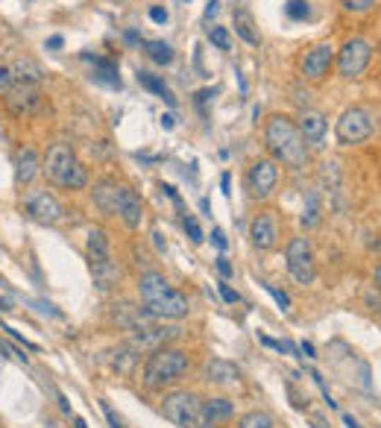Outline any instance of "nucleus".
Listing matches in <instances>:
<instances>
[{
    "label": "nucleus",
    "mask_w": 381,
    "mask_h": 428,
    "mask_svg": "<svg viewBox=\"0 0 381 428\" xmlns=\"http://www.w3.org/2000/svg\"><path fill=\"white\" fill-rule=\"evenodd\" d=\"M249 238H253V247L267 252L276 247V240H279V223H276V214L273 211H261L253 217L249 223Z\"/></svg>",
    "instance_id": "obj_12"
},
{
    "label": "nucleus",
    "mask_w": 381,
    "mask_h": 428,
    "mask_svg": "<svg viewBox=\"0 0 381 428\" xmlns=\"http://www.w3.org/2000/svg\"><path fill=\"white\" fill-rule=\"evenodd\" d=\"M144 53H147L155 65H170V62H173V47H170L167 42H159V38L144 42Z\"/></svg>",
    "instance_id": "obj_28"
},
{
    "label": "nucleus",
    "mask_w": 381,
    "mask_h": 428,
    "mask_svg": "<svg viewBox=\"0 0 381 428\" xmlns=\"http://www.w3.org/2000/svg\"><path fill=\"white\" fill-rule=\"evenodd\" d=\"M217 273H220L223 279H229V276H232V264H229L226 256H220V258H217Z\"/></svg>",
    "instance_id": "obj_41"
},
{
    "label": "nucleus",
    "mask_w": 381,
    "mask_h": 428,
    "mask_svg": "<svg viewBox=\"0 0 381 428\" xmlns=\"http://www.w3.org/2000/svg\"><path fill=\"white\" fill-rule=\"evenodd\" d=\"M373 135V117L366 109H358V106H352V109H346L344 115H340L337 120V141L340 144H364L366 138Z\"/></svg>",
    "instance_id": "obj_6"
},
{
    "label": "nucleus",
    "mask_w": 381,
    "mask_h": 428,
    "mask_svg": "<svg viewBox=\"0 0 381 428\" xmlns=\"http://www.w3.org/2000/svg\"><path fill=\"white\" fill-rule=\"evenodd\" d=\"M6 106H9V112L18 115V117L33 115L38 106H42V91L30 83H18L6 91Z\"/></svg>",
    "instance_id": "obj_13"
},
{
    "label": "nucleus",
    "mask_w": 381,
    "mask_h": 428,
    "mask_svg": "<svg viewBox=\"0 0 381 428\" xmlns=\"http://www.w3.org/2000/svg\"><path fill=\"white\" fill-rule=\"evenodd\" d=\"M24 208H27V214L33 220H38V223H56L59 217H62V206H59V199L50 194V191H44V188H33V191H27V197H24Z\"/></svg>",
    "instance_id": "obj_9"
},
{
    "label": "nucleus",
    "mask_w": 381,
    "mask_h": 428,
    "mask_svg": "<svg viewBox=\"0 0 381 428\" xmlns=\"http://www.w3.org/2000/svg\"><path fill=\"white\" fill-rule=\"evenodd\" d=\"M285 261H287V273H291L299 285H311L317 270H314V252H311V240L308 238H291V244L285 249Z\"/></svg>",
    "instance_id": "obj_5"
},
{
    "label": "nucleus",
    "mask_w": 381,
    "mask_h": 428,
    "mask_svg": "<svg viewBox=\"0 0 381 428\" xmlns=\"http://www.w3.org/2000/svg\"><path fill=\"white\" fill-rule=\"evenodd\" d=\"M91 273H94V285L100 290H109L121 282V264L112 261V258H103V261H94L91 264Z\"/></svg>",
    "instance_id": "obj_21"
},
{
    "label": "nucleus",
    "mask_w": 381,
    "mask_h": 428,
    "mask_svg": "<svg viewBox=\"0 0 381 428\" xmlns=\"http://www.w3.org/2000/svg\"><path fill=\"white\" fill-rule=\"evenodd\" d=\"M0 331H6V334H9V338H12V340H18V343L24 346V349H33V352H38V346H35V343H30V340H27V338H24V334H21V331H15V329H12V326H0Z\"/></svg>",
    "instance_id": "obj_37"
},
{
    "label": "nucleus",
    "mask_w": 381,
    "mask_h": 428,
    "mask_svg": "<svg viewBox=\"0 0 381 428\" xmlns=\"http://www.w3.org/2000/svg\"><path fill=\"white\" fill-rule=\"evenodd\" d=\"M220 297L226 299L229 305H235V302H241V297H238V290H232L226 282H220Z\"/></svg>",
    "instance_id": "obj_39"
},
{
    "label": "nucleus",
    "mask_w": 381,
    "mask_h": 428,
    "mask_svg": "<svg viewBox=\"0 0 381 428\" xmlns=\"http://www.w3.org/2000/svg\"><path fill=\"white\" fill-rule=\"evenodd\" d=\"M147 314L153 320H182V317L191 314V302H188L185 293H179V290L170 288L164 297L147 302Z\"/></svg>",
    "instance_id": "obj_10"
},
{
    "label": "nucleus",
    "mask_w": 381,
    "mask_h": 428,
    "mask_svg": "<svg viewBox=\"0 0 381 428\" xmlns=\"http://www.w3.org/2000/svg\"><path fill=\"white\" fill-rule=\"evenodd\" d=\"M200 399H196L191 390H173V393H164L162 396V413L164 420H170L179 428H188L196 422L200 417Z\"/></svg>",
    "instance_id": "obj_4"
},
{
    "label": "nucleus",
    "mask_w": 381,
    "mask_h": 428,
    "mask_svg": "<svg viewBox=\"0 0 381 428\" xmlns=\"http://www.w3.org/2000/svg\"><path fill=\"white\" fill-rule=\"evenodd\" d=\"M0 428H3V425H0Z\"/></svg>",
    "instance_id": "obj_56"
},
{
    "label": "nucleus",
    "mask_w": 381,
    "mask_h": 428,
    "mask_svg": "<svg viewBox=\"0 0 381 428\" xmlns=\"http://www.w3.org/2000/svg\"><path fill=\"white\" fill-rule=\"evenodd\" d=\"M220 188H223V194H226V197L232 194V191H229V188H232V176H229V173H223V176H220Z\"/></svg>",
    "instance_id": "obj_47"
},
{
    "label": "nucleus",
    "mask_w": 381,
    "mask_h": 428,
    "mask_svg": "<svg viewBox=\"0 0 381 428\" xmlns=\"http://www.w3.org/2000/svg\"><path fill=\"white\" fill-rule=\"evenodd\" d=\"M332 59H335V47L323 42V44H314L305 59H302V76L305 79H323L328 74V68H332Z\"/></svg>",
    "instance_id": "obj_14"
},
{
    "label": "nucleus",
    "mask_w": 381,
    "mask_h": 428,
    "mask_svg": "<svg viewBox=\"0 0 381 428\" xmlns=\"http://www.w3.org/2000/svg\"><path fill=\"white\" fill-rule=\"evenodd\" d=\"M27 305H33V308L38 311V314H44V317H53V320H62L65 314L56 308V305H50V302H44V299H27Z\"/></svg>",
    "instance_id": "obj_33"
},
{
    "label": "nucleus",
    "mask_w": 381,
    "mask_h": 428,
    "mask_svg": "<svg viewBox=\"0 0 381 428\" xmlns=\"http://www.w3.org/2000/svg\"><path fill=\"white\" fill-rule=\"evenodd\" d=\"M370 59H373L370 42H364V38H352V42H346L337 53V71H340V76H346V79L361 76L366 71V65H370Z\"/></svg>",
    "instance_id": "obj_7"
},
{
    "label": "nucleus",
    "mask_w": 381,
    "mask_h": 428,
    "mask_svg": "<svg viewBox=\"0 0 381 428\" xmlns=\"http://www.w3.org/2000/svg\"><path fill=\"white\" fill-rule=\"evenodd\" d=\"M18 79V83H30V85H35L38 79H42V71H38V65H33V62H18L15 65V74H12Z\"/></svg>",
    "instance_id": "obj_29"
},
{
    "label": "nucleus",
    "mask_w": 381,
    "mask_h": 428,
    "mask_svg": "<svg viewBox=\"0 0 381 428\" xmlns=\"http://www.w3.org/2000/svg\"><path fill=\"white\" fill-rule=\"evenodd\" d=\"M238 428H273V417L264 413V411H249V413L241 417Z\"/></svg>",
    "instance_id": "obj_30"
},
{
    "label": "nucleus",
    "mask_w": 381,
    "mask_h": 428,
    "mask_svg": "<svg viewBox=\"0 0 381 428\" xmlns=\"http://www.w3.org/2000/svg\"><path fill=\"white\" fill-rule=\"evenodd\" d=\"M188 367H191L188 352L176 349V346H162V349L150 352V358L144 361L141 381L147 390H164L167 384H173L185 376Z\"/></svg>",
    "instance_id": "obj_2"
},
{
    "label": "nucleus",
    "mask_w": 381,
    "mask_h": 428,
    "mask_svg": "<svg viewBox=\"0 0 381 428\" xmlns=\"http://www.w3.org/2000/svg\"><path fill=\"white\" fill-rule=\"evenodd\" d=\"M85 252L91 264L94 261H103V258H112V249H109V235L103 229H91L88 232V240H85Z\"/></svg>",
    "instance_id": "obj_23"
},
{
    "label": "nucleus",
    "mask_w": 381,
    "mask_h": 428,
    "mask_svg": "<svg viewBox=\"0 0 381 428\" xmlns=\"http://www.w3.org/2000/svg\"><path fill=\"white\" fill-rule=\"evenodd\" d=\"M323 217V206H320V194L317 191H308L305 197V208H302V226L305 229H314Z\"/></svg>",
    "instance_id": "obj_27"
},
{
    "label": "nucleus",
    "mask_w": 381,
    "mask_h": 428,
    "mask_svg": "<svg viewBox=\"0 0 381 428\" xmlns=\"http://www.w3.org/2000/svg\"><path fill=\"white\" fill-rule=\"evenodd\" d=\"M264 290L270 293V297H273L276 302H279V308H282V311H287V308H291V297H287V293H285V290H279V288H273V285H264Z\"/></svg>",
    "instance_id": "obj_36"
},
{
    "label": "nucleus",
    "mask_w": 381,
    "mask_h": 428,
    "mask_svg": "<svg viewBox=\"0 0 381 428\" xmlns=\"http://www.w3.org/2000/svg\"><path fill=\"white\" fill-rule=\"evenodd\" d=\"M100 408H103V413H106V420H109V425H112V428H124V425H121V420H117V413L112 411V405L106 402V399H100Z\"/></svg>",
    "instance_id": "obj_38"
},
{
    "label": "nucleus",
    "mask_w": 381,
    "mask_h": 428,
    "mask_svg": "<svg viewBox=\"0 0 381 428\" xmlns=\"http://www.w3.org/2000/svg\"><path fill=\"white\" fill-rule=\"evenodd\" d=\"M200 413L205 417V422H229L235 417V405L229 402L226 396H214V399H205L200 405Z\"/></svg>",
    "instance_id": "obj_19"
},
{
    "label": "nucleus",
    "mask_w": 381,
    "mask_h": 428,
    "mask_svg": "<svg viewBox=\"0 0 381 428\" xmlns=\"http://www.w3.org/2000/svg\"><path fill=\"white\" fill-rule=\"evenodd\" d=\"M150 18H153L155 24H167V9H162V6H153V9H150Z\"/></svg>",
    "instance_id": "obj_42"
},
{
    "label": "nucleus",
    "mask_w": 381,
    "mask_h": 428,
    "mask_svg": "<svg viewBox=\"0 0 381 428\" xmlns=\"http://www.w3.org/2000/svg\"><path fill=\"white\" fill-rule=\"evenodd\" d=\"M12 79H15V76H12V71L0 65V91H9L12 88Z\"/></svg>",
    "instance_id": "obj_40"
},
{
    "label": "nucleus",
    "mask_w": 381,
    "mask_h": 428,
    "mask_svg": "<svg viewBox=\"0 0 381 428\" xmlns=\"http://www.w3.org/2000/svg\"><path fill=\"white\" fill-rule=\"evenodd\" d=\"M124 42H126V44H138L141 38H138V33H133V30H129V33H124Z\"/></svg>",
    "instance_id": "obj_49"
},
{
    "label": "nucleus",
    "mask_w": 381,
    "mask_h": 428,
    "mask_svg": "<svg viewBox=\"0 0 381 428\" xmlns=\"http://www.w3.org/2000/svg\"><path fill=\"white\" fill-rule=\"evenodd\" d=\"M83 59L94 62V71H91V79H94V83L109 85V88H121V74H117V62L103 59V56H88V53H85Z\"/></svg>",
    "instance_id": "obj_18"
},
{
    "label": "nucleus",
    "mask_w": 381,
    "mask_h": 428,
    "mask_svg": "<svg viewBox=\"0 0 381 428\" xmlns=\"http://www.w3.org/2000/svg\"><path fill=\"white\" fill-rule=\"evenodd\" d=\"M205 376L214 384H235L238 381V367L229 364V361H223V358H214L212 364L205 367Z\"/></svg>",
    "instance_id": "obj_24"
},
{
    "label": "nucleus",
    "mask_w": 381,
    "mask_h": 428,
    "mask_svg": "<svg viewBox=\"0 0 381 428\" xmlns=\"http://www.w3.org/2000/svg\"><path fill=\"white\" fill-rule=\"evenodd\" d=\"M0 311H9V302L6 299H0Z\"/></svg>",
    "instance_id": "obj_54"
},
{
    "label": "nucleus",
    "mask_w": 381,
    "mask_h": 428,
    "mask_svg": "<svg viewBox=\"0 0 381 428\" xmlns=\"http://www.w3.org/2000/svg\"><path fill=\"white\" fill-rule=\"evenodd\" d=\"M208 42H212L217 50H229V44H232L229 30L226 26H214V30H208Z\"/></svg>",
    "instance_id": "obj_32"
},
{
    "label": "nucleus",
    "mask_w": 381,
    "mask_h": 428,
    "mask_svg": "<svg viewBox=\"0 0 381 428\" xmlns=\"http://www.w3.org/2000/svg\"><path fill=\"white\" fill-rule=\"evenodd\" d=\"M279 182V167H276L273 158H258V162L249 165L246 170V191L253 199H267Z\"/></svg>",
    "instance_id": "obj_8"
},
{
    "label": "nucleus",
    "mask_w": 381,
    "mask_h": 428,
    "mask_svg": "<svg viewBox=\"0 0 381 428\" xmlns=\"http://www.w3.org/2000/svg\"><path fill=\"white\" fill-rule=\"evenodd\" d=\"M285 12H287V18H294V21H305L311 15V3L308 0H291V3L285 6Z\"/></svg>",
    "instance_id": "obj_31"
},
{
    "label": "nucleus",
    "mask_w": 381,
    "mask_h": 428,
    "mask_svg": "<svg viewBox=\"0 0 381 428\" xmlns=\"http://www.w3.org/2000/svg\"><path fill=\"white\" fill-rule=\"evenodd\" d=\"M212 240H214L217 249H226V235H223V229H214L212 232Z\"/></svg>",
    "instance_id": "obj_44"
},
{
    "label": "nucleus",
    "mask_w": 381,
    "mask_h": 428,
    "mask_svg": "<svg viewBox=\"0 0 381 428\" xmlns=\"http://www.w3.org/2000/svg\"><path fill=\"white\" fill-rule=\"evenodd\" d=\"M162 191H164V194H167V197L173 199V203L182 208V199H179V194H176V188H173V185H162Z\"/></svg>",
    "instance_id": "obj_45"
},
{
    "label": "nucleus",
    "mask_w": 381,
    "mask_h": 428,
    "mask_svg": "<svg viewBox=\"0 0 381 428\" xmlns=\"http://www.w3.org/2000/svg\"><path fill=\"white\" fill-rule=\"evenodd\" d=\"M217 12H220V0H208V6H205V21H212Z\"/></svg>",
    "instance_id": "obj_43"
},
{
    "label": "nucleus",
    "mask_w": 381,
    "mask_h": 428,
    "mask_svg": "<svg viewBox=\"0 0 381 428\" xmlns=\"http://www.w3.org/2000/svg\"><path fill=\"white\" fill-rule=\"evenodd\" d=\"M375 3L378 0H340V6H344L346 12H358V15L361 12H370Z\"/></svg>",
    "instance_id": "obj_34"
},
{
    "label": "nucleus",
    "mask_w": 381,
    "mask_h": 428,
    "mask_svg": "<svg viewBox=\"0 0 381 428\" xmlns=\"http://www.w3.org/2000/svg\"><path fill=\"white\" fill-rule=\"evenodd\" d=\"M121 188L124 185L117 182H97L94 191H91V197H94V206L106 214V217H117V203H121Z\"/></svg>",
    "instance_id": "obj_16"
},
{
    "label": "nucleus",
    "mask_w": 381,
    "mask_h": 428,
    "mask_svg": "<svg viewBox=\"0 0 381 428\" xmlns=\"http://www.w3.org/2000/svg\"><path fill=\"white\" fill-rule=\"evenodd\" d=\"M76 428H88V422H85L83 417H76Z\"/></svg>",
    "instance_id": "obj_53"
},
{
    "label": "nucleus",
    "mask_w": 381,
    "mask_h": 428,
    "mask_svg": "<svg viewBox=\"0 0 381 428\" xmlns=\"http://www.w3.org/2000/svg\"><path fill=\"white\" fill-rule=\"evenodd\" d=\"M62 44H65V38H62V35H50V38H47V47H50V50H59Z\"/></svg>",
    "instance_id": "obj_48"
},
{
    "label": "nucleus",
    "mask_w": 381,
    "mask_h": 428,
    "mask_svg": "<svg viewBox=\"0 0 381 428\" xmlns=\"http://www.w3.org/2000/svg\"><path fill=\"white\" fill-rule=\"evenodd\" d=\"M42 173L47 179H53L62 188H85L88 185V167L76 158V153L71 150V144H53L47 150V158L42 165Z\"/></svg>",
    "instance_id": "obj_3"
},
{
    "label": "nucleus",
    "mask_w": 381,
    "mask_h": 428,
    "mask_svg": "<svg viewBox=\"0 0 381 428\" xmlns=\"http://www.w3.org/2000/svg\"><path fill=\"white\" fill-rule=\"evenodd\" d=\"M182 226H185V232H188V238L194 240V244H203V229H200V223H196V217L185 214V220H182Z\"/></svg>",
    "instance_id": "obj_35"
},
{
    "label": "nucleus",
    "mask_w": 381,
    "mask_h": 428,
    "mask_svg": "<svg viewBox=\"0 0 381 428\" xmlns=\"http://www.w3.org/2000/svg\"><path fill=\"white\" fill-rule=\"evenodd\" d=\"M299 132H302V138H305V144L311 147H323L325 141V117L320 112H314V109H305L299 115Z\"/></svg>",
    "instance_id": "obj_17"
},
{
    "label": "nucleus",
    "mask_w": 381,
    "mask_h": 428,
    "mask_svg": "<svg viewBox=\"0 0 381 428\" xmlns=\"http://www.w3.org/2000/svg\"><path fill=\"white\" fill-rule=\"evenodd\" d=\"M138 83L144 85V88H147V91H153V94H159L167 106H176V97L173 94H170V88L162 83V79L159 76H155V74H147V71H138Z\"/></svg>",
    "instance_id": "obj_26"
},
{
    "label": "nucleus",
    "mask_w": 381,
    "mask_h": 428,
    "mask_svg": "<svg viewBox=\"0 0 381 428\" xmlns=\"http://www.w3.org/2000/svg\"><path fill=\"white\" fill-rule=\"evenodd\" d=\"M373 279H375V288H378V290H381V264H378V267H375V273H373Z\"/></svg>",
    "instance_id": "obj_52"
},
{
    "label": "nucleus",
    "mask_w": 381,
    "mask_h": 428,
    "mask_svg": "<svg viewBox=\"0 0 381 428\" xmlns=\"http://www.w3.org/2000/svg\"><path fill=\"white\" fill-rule=\"evenodd\" d=\"M18 182L21 185H30L38 173H42V162H38V153L33 150V147H27V150L18 153Z\"/></svg>",
    "instance_id": "obj_22"
},
{
    "label": "nucleus",
    "mask_w": 381,
    "mask_h": 428,
    "mask_svg": "<svg viewBox=\"0 0 381 428\" xmlns=\"http://www.w3.org/2000/svg\"><path fill=\"white\" fill-rule=\"evenodd\" d=\"M232 24H235V33H238L244 42L249 44V47H258V33H255V24H253V18H249V12L246 9H235V15H232Z\"/></svg>",
    "instance_id": "obj_25"
},
{
    "label": "nucleus",
    "mask_w": 381,
    "mask_h": 428,
    "mask_svg": "<svg viewBox=\"0 0 381 428\" xmlns=\"http://www.w3.org/2000/svg\"><path fill=\"white\" fill-rule=\"evenodd\" d=\"M264 144H267V150L276 162H282L294 170L308 165V144H305V138H302L299 126L287 115H273L267 120Z\"/></svg>",
    "instance_id": "obj_1"
},
{
    "label": "nucleus",
    "mask_w": 381,
    "mask_h": 428,
    "mask_svg": "<svg viewBox=\"0 0 381 428\" xmlns=\"http://www.w3.org/2000/svg\"><path fill=\"white\" fill-rule=\"evenodd\" d=\"M212 97H214V91H212V88H203V91H196V103H200V106H203V103H208Z\"/></svg>",
    "instance_id": "obj_46"
},
{
    "label": "nucleus",
    "mask_w": 381,
    "mask_h": 428,
    "mask_svg": "<svg viewBox=\"0 0 381 428\" xmlns=\"http://www.w3.org/2000/svg\"><path fill=\"white\" fill-rule=\"evenodd\" d=\"M302 355H308V358H317V355H314V346L311 343H302V349H299Z\"/></svg>",
    "instance_id": "obj_51"
},
{
    "label": "nucleus",
    "mask_w": 381,
    "mask_h": 428,
    "mask_svg": "<svg viewBox=\"0 0 381 428\" xmlns=\"http://www.w3.org/2000/svg\"><path fill=\"white\" fill-rule=\"evenodd\" d=\"M117 217H121L129 229H138V226L144 223V203L141 197L133 191V188H121V203H117Z\"/></svg>",
    "instance_id": "obj_15"
},
{
    "label": "nucleus",
    "mask_w": 381,
    "mask_h": 428,
    "mask_svg": "<svg viewBox=\"0 0 381 428\" xmlns=\"http://www.w3.org/2000/svg\"><path fill=\"white\" fill-rule=\"evenodd\" d=\"M176 338V329H159V326H144L138 331H133V340H129L126 346L133 349L135 355L141 352H155L162 349V346H167V340Z\"/></svg>",
    "instance_id": "obj_11"
},
{
    "label": "nucleus",
    "mask_w": 381,
    "mask_h": 428,
    "mask_svg": "<svg viewBox=\"0 0 381 428\" xmlns=\"http://www.w3.org/2000/svg\"><path fill=\"white\" fill-rule=\"evenodd\" d=\"M196 428H220V425H214V422H205V425H196Z\"/></svg>",
    "instance_id": "obj_55"
},
{
    "label": "nucleus",
    "mask_w": 381,
    "mask_h": 428,
    "mask_svg": "<svg viewBox=\"0 0 381 428\" xmlns=\"http://www.w3.org/2000/svg\"><path fill=\"white\" fill-rule=\"evenodd\" d=\"M162 126L164 129H173V115H162Z\"/></svg>",
    "instance_id": "obj_50"
},
{
    "label": "nucleus",
    "mask_w": 381,
    "mask_h": 428,
    "mask_svg": "<svg viewBox=\"0 0 381 428\" xmlns=\"http://www.w3.org/2000/svg\"><path fill=\"white\" fill-rule=\"evenodd\" d=\"M170 290V285H167V279L162 276V273H155V270H150V273H144L141 279H138V293H141V299H144V305L147 302H153V299H159V297H164V293Z\"/></svg>",
    "instance_id": "obj_20"
}]
</instances>
